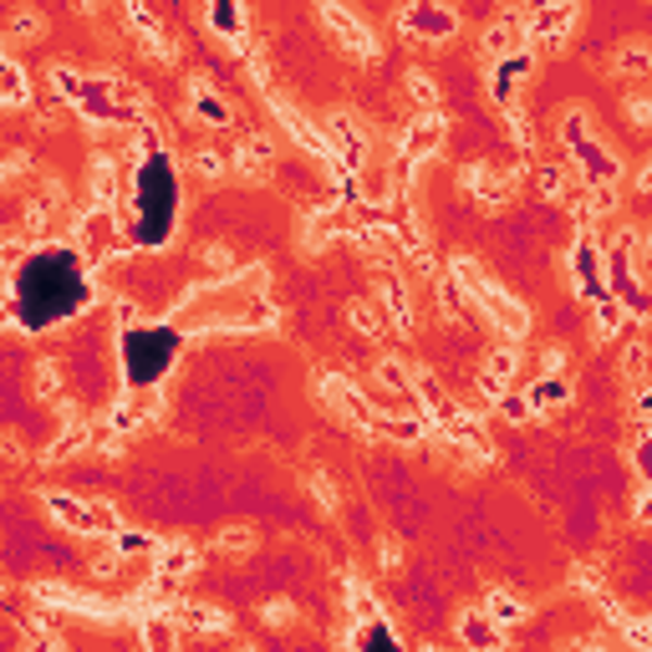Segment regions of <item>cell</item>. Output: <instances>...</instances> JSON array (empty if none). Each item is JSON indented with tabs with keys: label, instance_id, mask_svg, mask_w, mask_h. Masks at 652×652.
<instances>
[{
	"label": "cell",
	"instance_id": "1",
	"mask_svg": "<svg viewBox=\"0 0 652 652\" xmlns=\"http://www.w3.org/2000/svg\"><path fill=\"white\" fill-rule=\"evenodd\" d=\"M449 276L464 285V296L474 311H485L489 327L504 336V342H525L530 336V306L515 302L510 291H504L495 276H489L480 260H469V255H449Z\"/></svg>",
	"mask_w": 652,
	"mask_h": 652
},
{
	"label": "cell",
	"instance_id": "2",
	"mask_svg": "<svg viewBox=\"0 0 652 652\" xmlns=\"http://www.w3.org/2000/svg\"><path fill=\"white\" fill-rule=\"evenodd\" d=\"M311 387H317V398L332 408L336 419H347L351 429H362V434H372V429H378V413H383V408H378V402H372L362 387L351 383V378H342L336 368H321L317 378H311Z\"/></svg>",
	"mask_w": 652,
	"mask_h": 652
},
{
	"label": "cell",
	"instance_id": "3",
	"mask_svg": "<svg viewBox=\"0 0 652 652\" xmlns=\"http://www.w3.org/2000/svg\"><path fill=\"white\" fill-rule=\"evenodd\" d=\"M317 16H321V26H327V36H332L347 56H362V62H378V56H383L378 31H372L368 21L351 11L347 0H317Z\"/></svg>",
	"mask_w": 652,
	"mask_h": 652
},
{
	"label": "cell",
	"instance_id": "4",
	"mask_svg": "<svg viewBox=\"0 0 652 652\" xmlns=\"http://www.w3.org/2000/svg\"><path fill=\"white\" fill-rule=\"evenodd\" d=\"M398 31L413 36L419 47H444V41L459 36V11H453L449 0H402Z\"/></svg>",
	"mask_w": 652,
	"mask_h": 652
},
{
	"label": "cell",
	"instance_id": "5",
	"mask_svg": "<svg viewBox=\"0 0 652 652\" xmlns=\"http://www.w3.org/2000/svg\"><path fill=\"white\" fill-rule=\"evenodd\" d=\"M41 504H47L51 520H56L62 530H72V536H107V530L117 525V515H113V504L107 500H77V495L47 489Z\"/></svg>",
	"mask_w": 652,
	"mask_h": 652
},
{
	"label": "cell",
	"instance_id": "6",
	"mask_svg": "<svg viewBox=\"0 0 652 652\" xmlns=\"http://www.w3.org/2000/svg\"><path fill=\"white\" fill-rule=\"evenodd\" d=\"M317 128H321V138H327L332 158H342L347 168H368L372 128L357 113H327V117H317Z\"/></svg>",
	"mask_w": 652,
	"mask_h": 652
},
{
	"label": "cell",
	"instance_id": "7",
	"mask_svg": "<svg viewBox=\"0 0 652 652\" xmlns=\"http://www.w3.org/2000/svg\"><path fill=\"white\" fill-rule=\"evenodd\" d=\"M260 98L270 102V113H276V123L285 128V138H291L296 149L311 153L317 164H327V158H332V149H327V138H321V128H317V117H306L302 107H296L291 98H281L276 87H270V92H260Z\"/></svg>",
	"mask_w": 652,
	"mask_h": 652
},
{
	"label": "cell",
	"instance_id": "8",
	"mask_svg": "<svg viewBox=\"0 0 652 652\" xmlns=\"http://www.w3.org/2000/svg\"><path fill=\"white\" fill-rule=\"evenodd\" d=\"M566 270H571V285H576V296H581L586 306L597 302V296H606V260H602V245H597V234H591V230H586L581 240L571 245Z\"/></svg>",
	"mask_w": 652,
	"mask_h": 652
},
{
	"label": "cell",
	"instance_id": "9",
	"mask_svg": "<svg viewBox=\"0 0 652 652\" xmlns=\"http://www.w3.org/2000/svg\"><path fill=\"white\" fill-rule=\"evenodd\" d=\"M444 138H449V117L438 113V107L434 113H419L398 138V164H408V168L429 164V158L444 149Z\"/></svg>",
	"mask_w": 652,
	"mask_h": 652
},
{
	"label": "cell",
	"instance_id": "10",
	"mask_svg": "<svg viewBox=\"0 0 652 652\" xmlns=\"http://www.w3.org/2000/svg\"><path fill=\"white\" fill-rule=\"evenodd\" d=\"M464 194L480 209H504V204L515 200V174L504 164H489V158H474L464 168Z\"/></svg>",
	"mask_w": 652,
	"mask_h": 652
},
{
	"label": "cell",
	"instance_id": "11",
	"mask_svg": "<svg viewBox=\"0 0 652 652\" xmlns=\"http://www.w3.org/2000/svg\"><path fill=\"white\" fill-rule=\"evenodd\" d=\"M536 72V51L525 47V51H515V56H500V62H489V102L495 107H515L520 102V87H525V77Z\"/></svg>",
	"mask_w": 652,
	"mask_h": 652
},
{
	"label": "cell",
	"instance_id": "12",
	"mask_svg": "<svg viewBox=\"0 0 652 652\" xmlns=\"http://www.w3.org/2000/svg\"><path fill=\"white\" fill-rule=\"evenodd\" d=\"M571 168H576L581 184H622V158L606 149L597 133L581 138V143L571 149Z\"/></svg>",
	"mask_w": 652,
	"mask_h": 652
},
{
	"label": "cell",
	"instance_id": "13",
	"mask_svg": "<svg viewBox=\"0 0 652 652\" xmlns=\"http://www.w3.org/2000/svg\"><path fill=\"white\" fill-rule=\"evenodd\" d=\"M515 372H520V342H500V347L485 357V368H480V402H489L495 408V398H500L504 387L515 383Z\"/></svg>",
	"mask_w": 652,
	"mask_h": 652
},
{
	"label": "cell",
	"instance_id": "14",
	"mask_svg": "<svg viewBox=\"0 0 652 652\" xmlns=\"http://www.w3.org/2000/svg\"><path fill=\"white\" fill-rule=\"evenodd\" d=\"M342 234H351V209H347V204L327 200V209H311V215H306L302 245H306V251H321L327 240H342Z\"/></svg>",
	"mask_w": 652,
	"mask_h": 652
},
{
	"label": "cell",
	"instance_id": "15",
	"mask_svg": "<svg viewBox=\"0 0 652 652\" xmlns=\"http://www.w3.org/2000/svg\"><path fill=\"white\" fill-rule=\"evenodd\" d=\"M230 164L245 174V179H270V168H276V143H270V133H245L240 143H234Z\"/></svg>",
	"mask_w": 652,
	"mask_h": 652
},
{
	"label": "cell",
	"instance_id": "16",
	"mask_svg": "<svg viewBox=\"0 0 652 652\" xmlns=\"http://www.w3.org/2000/svg\"><path fill=\"white\" fill-rule=\"evenodd\" d=\"M189 117H200L204 128H230L234 123L230 102L219 98L209 77H189Z\"/></svg>",
	"mask_w": 652,
	"mask_h": 652
},
{
	"label": "cell",
	"instance_id": "17",
	"mask_svg": "<svg viewBox=\"0 0 652 652\" xmlns=\"http://www.w3.org/2000/svg\"><path fill=\"white\" fill-rule=\"evenodd\" d=\"M480 51H485V67H489V62H500V56H515V51H525V21H520V11L500 16L495 26H485V36H480Z\"/></svg>",
	"mask_w": 652,
	"mask_h": 652
},
{
	"label": "cell",
	"instance_id": "18",
	"mask_svg": "<svg viewBox=\"0 0 652 652\" xmlns=\"http://www.w3.org/2000/svg\"><path fill=\"white\" fill-rule=\"evenodd\" d=\"M459 642L464 648H474V652H495V648H504V627H495V622L485 617V606H464L459 612Z\"/></svg>",
	"mask_w": 652,
	"mask_h": 652
},
{
	"label": "cell",
	"instance_id": "19",
	"mask_svg": "<svg viewBox=\"0 0 652 652\" xmlns=\"http://www.w3.org/2000/svg\"><path fill=\"white\" fill-rule=\"evenodd\" d=\"M627 327H642V321L627 317V306H622L617 296H612V291L591 302V336H597V342H617V336L627 332Z\"/></svg>",
	"mask_w": 652,
	"mask_h": 652
},
{
	"label": "cell",
	"instance_id": "20",
	"mask_svg": "<svg viewBox=\"0 0 652 652\" xmlns=\"http://www.w3.org/2000/svg\"><path fill=\"white\" fill-rule=\"evenodd\" d=\"M149 561H153V571H158V576H174V581H184L189 571L200 566V551H194V540H158Z\"/></svg>",
	"mask_w": 652,
	"mask_h": 652
},
{
	"label": "cell",
	"instance_id": "21",
	"mask_svg": "<svg viewBox=\"0 0 652 652\" xmlns=\"http://www.w3.org/2000/svg\"><path fill=\"white\" fill-rule=\"evenodd\" d=\"M383 311H387V327L398 336H413V296H408V281L387 276L383 281Z\"/></svg>",
	"mask_w": 652,
	"mask_h": 652
},
{
	"label": "cell",
	"instance_id": "22",
	"mask_svg": "<svg viewBox=\"0 0 652 652\" xmlns=\"http://www.w3.org/2000/svg\"><path fill=\"white\" fill-rule=\"evenodd\" d=\"M174 622H184L194 632H230V612L215 602H174Z\"/></svg>",
	"mask_w": 652,
	"mask_h": 652
},
{
	"label": "cell",
	"instance_id": "23",
	"mask_svg": "<svg viewBox=\"0 0 652 652\" xmlns=\"http://www.w3.org/2000/svg\"><path fill=\"white\" fill-rule=\"evenodd\" d=\"M525 398L536 402V413H555V408H566V402H571L566 372H540V378H530Z\"/></svg>",
	"mask_w": 652,
	"mask_h": 652
},
{
	"label": "cell",
	"instance_id": "24",
	"mask_svg": "<svg viewBox=\"0 0 652 652\" xmlns=\"http://www.w3.org/2000/svg\"><path fill=\"white\" fill-rule=\"evenodd\" d=\"M480 606H485V617L495 622V627H504V632H510V627H520V622L530 617V606L520 602L515 591H504V586H489L485 602H480Z\"/></svg>",
	"mask_w": 652,
	"mask_h": 652
},
{
	"label": "cell",
	"instance_id": "25",
	"mask_svg": "<svg viewBox=\"0 0 652 652\" xmlns=\"http://www.w3.org/2000/svg\"><path fill=\"white\" fill-rule=\"evenodd\" d=\"M138 622V637H143V648L153 652H168L174 642H179V627H174V612H143Z\"/></svg>",
	"mask_w": 652,
	"mask_h": 652
},
{
	"label": "cell",
	"instance_id": "26",
	"mask_svg": "<svg viewBox=\"0 0 652 652\" xmlns=\"http://www.w3.org/2000/svg\"><path fill=\"white\" fill-rule=\"evenodd\" d=\"M342 586H347V617L351 622H368V617H383V602H378V591H372L357 571H347L342 576Z\"/></svg>",
	"mask_w": 652,
	"mask_h": 652
},
{
	"label": "cell",
	"instance_id": "27",
	"mask_svg": "<svg viewBox=\"0 0 652 652\" xmlns=\"http://www.w3.org/2000/svg\"><path fill=\"white\" fill-rule=\"evenodd\" d=\"M434 296H438V311L444 317H453V327H469V317H474V306H469V296H464V285L453 281L449 270L438 276V285H434Z\"/></svg>",
	"mask_w": 652,
	"mask_h": 652
},
{
	"label": "cell",
	"instance_id": "28",
	"mask_svg": "<svg viewBox=\"0 0 652 652\" xmlns=\"http://www.w3.org/2000/svg\"><path fill=\"white\" fill-rule=\"evenodd\" d=\"M26 102H31L26 72H21L11 56H0V107H26Z\"/></svg>",
	"mask_w": 652,
	"mask_h": 652
},
{
	"label": "cell",
	"instance_id": "29",
	"mask_svg": "<svg viewBox=\"0 0 652 652\" xmlns=\"http://www.w3.org/2000/svg\"><path fill=\"white\" fill-rule=\"evenodd\" d=\"M347 321L357 336H368V342H378V336L387 332V311L378 302H351L347 306Z\"/></svg>",
	"mask_w": 652,
	"mask_h": 652
},
{
	"label": "cell",
	"instance_id": "30",
	"mask_svg": "<svg viewBox=\"0 0 652 652\" xmlns=\"http://www.w3.org/2000/svg\"><path fill=\"white\" fill-rule=\"evenodd\" d=\"M107 204H117V164L98 153L92 158V209H107Z\"/></svg>",
	"mask_w": 652,
	"mask_h": 652
},
{
	"label": "cell",
	"instance_id": "31",
	"mask_svg": "<svg viewBox=\"0 0 652 652\" xmlns=\"http://www.w3.org/2000/svg\"><path fill=\"white\" fill-rule=\"evenodd\" d=\"M612 72H617V77H648L652 72V51H648V41H627V47L617 51V56H612Z\"/></svg>",
	"mask_w": 652,
	"mask_h": 652
},
{
	"label": "cell",
	"instance_id": "32",
	"mask_svg": "<svg viewBox=\"0 0 652 652\" xmlns=\"http://www.w3.org/2000/svg\"><path fill=\"white\" fill-rule=\"evenodd\" d=\"M402 92H408V102H413L419 113H434L438 107V82L423 67H413L408 77H402Z\"/></svg>",
	"mask_w": 652,
	"mask_h": 652
},
{
	"label": "cell",
	"instance_id": "33",
	"mask_svg": "<svg viewBox=\"0 0 652 652\" xmlns=\"http://www.w3.org/2000/svg\"><path fill=\"white\" fill-rule=\"evenodd\" d=\"M342 642H351V648H372V642H383V648H398V632L387 627L383 617H368V622H357Z\"/></svg>",
	"mask_w": 652,
	"mask_h": 652
},
{
	"label": "cell",
	"instance_id": "34",
	"mask_svg": "<svg viewBox=\"0 0 652 652\" xmlns=\"http://www.w3.org/2000/svg\"><path fill=\"white\" fill-rule=\"evenodd\" d=\"M107 536H113V551L123 555V561H128V555H153V546H158L149 530H133V525H113Z\"/></svg>",
	"mask_w": 652,
	"mask_h": 652
},
{
	"label": "cell",
	"instance_id": "35",
	"mask_svg": "<svg viewBox=\"0 0 652 652\" xmlns=\"http://www.w3.org/2000/svg\"><path fill=\"white\" fill-rule=\"evenodd\" d=\"M617 632H622V642H627V648H637V652L652 648V617H648V612H622Z\"/></svg>",
	"mask_w": 652,
	"mask_h": 652
},
{
	"label": "cell",
	"instance_id": "36",
	"mask_svg": "<svg viewBox=\"0 0 652 652\" xmlns=\"http://www.w3.org/2000/svg\"><path fill=\"white\" fill-rule=\"evenodd\" d=\"M408 378H413V362H402V357H383L378 362V383L387 393H398V398H408ZM408 408H413V398H408Z\"/></svg>",
	"mask_w": 652,
	"mask_h": 652
},
{
	"label": "cell",
	"instance_id": "37",
	"mask_svg": "<svg viewBox=\"0 0 652 652\" xmlns=\"http://www.w3.org/2000/svg\"><path fill=\"white\" fill-rule=\"evenodd\" d=\"M495 408H500V419H504V423H515V429H525L530 419H540L536 402L525 398V393H510V387H504L500 398H495Z\"/></svg>",
	"mask_w": 652,
	"mask_h": 652
},
{
	"label": "cell",
	"instance_id": "38",
	"mask_svg": "<svg viewBox=\"0 0 652 652\" xmlns=\"http://www.w3.org/2000/svg\"><path fill=\"white\" fill-rule=\"evenodd\" d=\"M41 31H47V16H41V11H31V5H21L16 16L5 21V41H36Z\"/></svg>",
	"mask_w": 652,
	"mask_h": 652
},
{
	"label": "cell",
	"instance_id": "39",
	"mask_svg": "<svg viewBox=\"0 0 652 652\" xmlns=\"http://www.w3.org/2000/svg\"><path fill=\"white\" fill-rule=\"evenodd\" d=\"M504 133H510V143H515L520 153H536V128H530V117H525V107H504Z\"/></svg>",
	"mask_w": 652,
	"mask_h": 652
},
{
	"label": "cell",
	"instance_id": "40",
	"mask_svg": "<svg viewBox=\"0 0 652 652\" xmlns=\"http://www.w3.org/2000/svg\"><path fill=\"white\" fill-rule=\"evenodd\" d=\"M555 138H561V149H576L581 138H591V113H586V107H566V113H561V128H555Z\"/></svg>",
	"mask_w": 652,
	"mask_h": 652
},
{
	"label": "cell",
	"instance_id": "41",
	"mask_svg": "<svg viewBox=\"0 0 652 652\" xmlns=\"http://www.w3.org/2000/svg\"><path fill=\"white\" fill-rule=\"evenodd\" d=\"M189 168L200 174L204 184H219V179L230 174V158H225V153H215V149H194V153H189Z\"/></svg>",
	"mask_w": 652,
	"mask_h": 652
},
{
	"label": "cell",
	"instance_id": "42",
	"mask_svg": "<svg viewBox=\"0 0 652 652\" xmlns=\"http://www.w3.org/2000/svg\"><path fill=\"white\" fill-rule=\"evenodd\" d=\"M622 378H627V383H648V342H642V336H632V342H627V351H622Z\"/></svg>",
	"mask_w": 652,
	"mask_h": 652
},
{
	"label": "cell",
	"instance_id": "43",
	"mask_svg": "<svg viewBox=\"0 0 652 652\" xmlns=\"http://www.w3.org/2000/svg\"><path fill=\"white\" fill-rule=\"evenodd\" d=\"M215 546H219L225 555H251V551H255V530H251V525H225Z\"/></svg>",
	"mask_w": 652,
	"mask_h": 652
},
{
	"label": "cell",
	"instance_id": "44",
	"mask_svg": "<svg viewBox=\"0 0 652 652\" xmlns=\"http://www.w3.org/2000/svg\"><path fill=\"white\" fill-rule=\"evenodd\" d=\"M571 586H576L581 597H602V591H606V571L591 566V561H581V566H571Z\"/></svg>",
	"mask_w": 652,
	"mask_h": 652
},
{
	"label": "cell",
	"instance_id": "45",
	"mask_svg": "<svg viewBox=\"0 0 652 652\" xmlns=\"http://www.w3.org/2000/svg\"><path fill=\"white\" fill-rule=\"evenodd\" d=\"M306 489H311L317 510H327V515H336V510H342V495H336V480H332V474H311V480H306Z\"/></svg>",
	"mask_w": 652,
	"mask_h": 652
},
{
	"label": "cell",
	"instance_id": "46",
	"mask_svg": "<svg viewBox=\"0 0 652 652\" xmlns=\"http://www.w3.org/2000/svg\"><path fill=\"white\" fill-rule=\"evenodd\" d=\"M31 387L41 393V398H62V368H56V362H36Z\"/></svg>",
	"mask_w": 652,
	"mask_h": 652
},
{
	"label": "cell",
	"instance_id": "47",
	"mask_svg": "<svg viewBox=\"0 0 652 652\" xmlns=\"http://www.w3.org/2000/svg\"><path fill=\"white\" fill-rule=\"evenodd\" d=\"M260 622L281 632V627H291V622H296V602H285V597H276V602L260 606Z\"/></svg>",
	"mask_w": 652,
	"mask_h": 652
},
{
	"label": "cell",
	"instance_id": "48",
	"mask_svg": "<svg viewBox=\"0 0 652 652\" xmlns=\"http://www.w3.org/2000/svg\"><path fill=\"white\" fill-rule=\"evenodd\" d=\"M26 255H31V240H26V234H5V240H0V266L5 270H16Z\"/></svg>",
	"mask_w": 652,
	"mask_h": 652
},
{
	"label": "cell",
	"instance_id": "49",
	"mask_svg": "<svg viewBox=\"0 0 652 652\" xmlns=\"http://www.w3.org/2000/svg\"><path fill=\"white\" fill-rule=\"evenodd\" d=\"M200 255H204V266L215 270V276H230V270H234V255L225 251V245H204Z\"/></svg>",
	"mask_w": 652,
	"mask_h": 652
},
{
	"label": "cell",
	"instance_id": "50",
	"mask_svg": "<svg viewBox=\"0 0 652 652\" xmlns=\"http://www.w3.org/2000/svg\"><path fill=\"white\" fill-rule=\"evenodd\" d=\"M627 117H632V128H648V123H652V102H648V92H632V98H627Z\"/></svg>",
	"mask_w": 652,
	"mask_h": 652
},
{
	"label": "cell",
	"instance_id": "51",
	"mask_svg": "<svg viewBox=\"0 0 652 652\" xmlns=\"http://www.w3.org/2000/svg\"><path fill=\"white\" fill-rule=\"evenodd\" d=\"M378 561H383V571H398L402 566V546L393 536H383V546H378Z\"/></svg>",
	"mask_w": 652,
	"mask_h": 652
},
{
	"label": "cell",
	"instance_id": "52",
	"mask_svg": "<svg viewBox=\"0 0 652 652\" xmlns=\"http://www.w3.org/2000/svg\"><path fill=\"white\" fill-rule=\"evenodd\" d=\"M21 174H26V158H21V153H5V158H0V184H11Z\"/></svg>",
	"mask_w": 652,
	"mask_h": 652
},
{
	"label": "cell",
	"instance_id": "53",
	"mask_svg": "<svg viewBox=\"0 0 652 652\" xmlns=\"http://www.w3.org/2000/svg\"><path fill=\"white\" fill-rule=\"evenodd\" d=\"M566 368V357H561V347H551L546 357H540V372H561Z\"/></svg>",
	"mask_w": 652,
	"mask_h": 652
},
{
	"label": "cell",
	"instance_id": "54",
	"mask_svg": "<svg viewBox=\"0 0 652 652\" xmlns=\"http://www.w3.org/2000/svg\"><path fill=\"white\" fill-rule=\"evenodd\" d=\"M16 327V311H11V302H0V332H11Z\"/></svg>",
	"mask_w": 652,
	"mask_h": 652
},
{
	"label": "cell",
	"instance_id": "55",
	"mask_svg": "<svg viewBox=\"0 0 652 652\" xmlns=\"http://www.w3.org/2000/svg\"><path fill=\"white\" fill-rule=\"evenodd\" d=\"M117 321H138V306L133 302H117Z\"/></svg>",
	"mask_w": 652,
	"mask_h": 652
},
{
	"label": "cell",
	"instance_id": "56",
	"mask_svg": "<svg viewBox=\"0 0 652 652\" xmlns=\"http://www.w3.org/2000/svg\"><path fill=\"white\" fill-rule=\"evenodd\" d=\"M0 302H11V270L0 266Z\"/></svg>",
	"mask_w": 652,
	"mask_h": 652
},
{
	"label": "cell",
	"instance_id": "57",
	"mask_svg": "<svg viewBox=\"0 0 652 652\" xmlns=\"http://www.w3.org/2000/svg\"><path fill=\"white\" fill-rule=\"evenodd\" d=\"M0 56H5V31H0Z\"/></svg>",
	"mask_w": 652,
	"mask_h": 652
},
{
	"label": "cell",
	"instance_id": "58",
	"mask_svg": "<svg viewBox=\"0 0 652 652\" xmlns=\"http://www.w3.org/2000/svg\"><path fill=\"white\" fill-rule=\"evenodd\" d=\"M0 597H5V581H0Z\"/></svg>",
	"mask_w": 652,
	"mask_h": 652
}]
</instances>
